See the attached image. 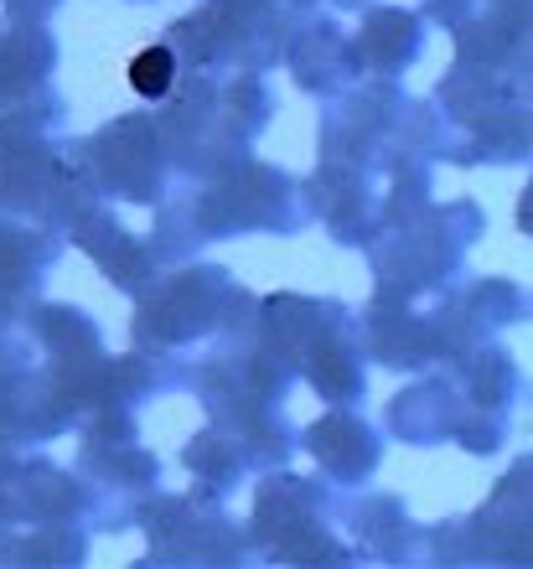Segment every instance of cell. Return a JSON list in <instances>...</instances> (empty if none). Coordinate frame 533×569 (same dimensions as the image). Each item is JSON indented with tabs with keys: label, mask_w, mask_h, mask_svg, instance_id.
Masks as SVG:
<instances>
[{
	"label": "cell",
	"mask_w": 533,
	"mask_h": 569,
	"mask_svg": "<svg viewBox=\"0 0 533 569\" xmlns=\"http://www.w3.org/2000/svg\"><path fill=\"white\" fill-rule=\"evenodd\" d=\"M171 78H177V62L166 47H146L140 58H130V89L146 93V99H161L171 89Z\"/></svg>",
	"instance_id": "1"
}]
</instances>
